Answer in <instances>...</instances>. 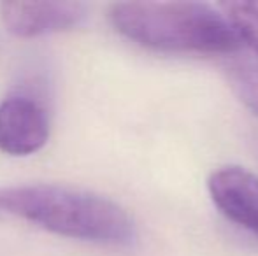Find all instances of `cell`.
I'll use <instances>...</instances> for the list:
<instances>
[{
  "instance_id": "obj_5",
  "label": "cell",
  "mask_w": 258,
  "mask_h": 256,
  "mask_svg": "<svg viewBox=\"0 0 258 256\" xmlns=\"http://www.w3.org/2000/svg\"><path fill=\"white\" fill-rule=\"evenodd\" d=\"M88 7L81 2H2L0 16L16 37H41L78 27Z\"/></svg>"
},
{
  "instance_id": "obj_4",
  "label": "cell",
  "mask_w": 258,
  "mask_h": 256,
  "mask_svg": "<svg viewBox=\"0 0 258 256\" xmlns=\"http://www.w3.org/2000/svg\"><path fill=\"white\" fill-rule=\"evenodd\" d=\"M207 192L225 218L258 237V174L227 165L209 176Z\"/></svg>"
},
{
  "instance_id": "obj_2",
  "label": "cell",
  "mask_w": 258,
  "mask_h": 256,
  "mask_svg": "<svg viewBox=\"0 0 258 256\" xmlns=\"http://www.w3.org/2000/svg\"><path fill=\"white\" fill-rule=\"evenodd\" d=\"M109 20L123 37L158 51L235 55L242 48L223 11L204 2H118Z\"/></svg>"
},
{
  "instance_id": "obj_1",
  "label": "cell",
  "mask_w": 258,
  "mask_h": 256,
  "mask_svg": "<svg viewBox=\"0 0 258 256\" xmlns=\"http://www.w3.org/2000/svg\"><path fill=\"white\" fill-rule=\"evenodd\" d=\"M0 211L83 242L130 247L137 240L136 223L121 205L69 186H6L0 188Z\"/></svg>"
},
{
  "instance_id": "obj_7",
  "label": "cell",
  "mask_w": 258,
  "mask_h": 256,
  "mask_svg": "<svg viewBox=\"0 0 258 256\" xmlns=\"http://www.w3.org/2000/svg\"><path fill=\"white\" fill-rule=\"evenodd\" d=\"M228 81L241 102L258 116V60L235 58L228 63Z\"/></svg>"
},
{
  "instance_id": "obj_6",
  "label": "cell",
  "mask_w": 258,
  "mask_h": 256,
  "mask_svg": "<svg viewBox=\"0 0 258 256\" xmlns=\"http://www.w3.org/2000/svg\"><path fill=\"white\" fill-rule=\"evenodd\" d=\"M218 7L232 23L239 41L248 46L258 60V2H221Z\"/></svg>"
},
{
  "instance_id": "obj_3",
  "label": "cell",
  "mask_w": 258,
  "mask_h": 256,
  "mask_svg": "<svg viewBox=\"0 0 258 256\" xmlns=\"http://www.w3.org/2000/svg\"><path fill=\"white\" fill-rule=\"evenodd\" d=\"M49 118L41 102L13 93L0 102V151L11 156H28L46 146Z\"/></svg>"
}]
</instances>
